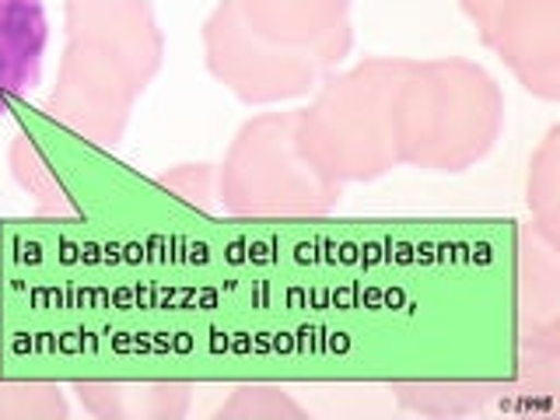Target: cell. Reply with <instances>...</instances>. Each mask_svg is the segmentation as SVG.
Here are the masks:
<instances>
[{"label":"cell","instance_id":"cell-14","mask_svg":"<svg viewBox=\"0 0 560 420\" xmlns=\"http://www.w3.org/2000/svg\"><path fill=\"white\" fill-rule=\"evenodd\" d=\"M308 410L294 402L273 382H242L228 402L214 410V420H305Z\"/></svg>","mask_w":560,"mask_h":420},{"label":"cell","instance_id":"cell-12","mask_svg":"<svg viewBox=\"0 0 560 420\" xmlns=\"http://www.w3.org/2000/svg\"><path fill=\"white\" fill-rule=\"evenodd\" d=\"M8 168L14 175V183L22 186L35 210H39L43 218H81V207L74 203V197L67 192V186L52 175L49 162L43 158L39 144L25 133V130H18L14 140H11V148H8Z\"/></svg>","mask_w":560,"mask_h":420},{"label":"cell","instance_id":"cell-1","mask_svg":"<svg viewBox=\"0 0 560 420\" xmlns=\"http://www.w3.org/2000/svg\"><path fill=\"white\" fill-rule=\"evenodd\" d=\"M63 57L43 113L102 151L119 148L140 95L165 63L151 0H67Z\"/></svg>","mask_w":560,"mask_h":420},{"label":"cell","instance_id":"cell-4","mask_svg":"<svg viewBox=\"0 0 560 420\" xmlns=\"http://www.w3.org/2000/svg\"><path fill=\"white\" fill-rule=\"evenodd\" d=\"M343 186L323 179L294 144V113L245 119L218 165L224 214L253 221H302L337 210Z\"/></svg>","mask_w":560,"mask_h":420},{"label":"cell","instance_id":"cell-17","mask_svg":"<svg viewBox=\"0 0 560 420\" xmlns=\"http://www.w3.org/2000/svg\"><path fill=\"white\" fill-rule=\"evenodd\" d=\"M504 4V0H459L463 14L469 18L472 25H477V32L483 35V28L490 25V18L498 14V8Z\"/></svg>","mask_w":560,"mask_h":420},{"label":"cell","instance_id":"cell-9","mask_svg":"<svg viewBox=\"0 0 560 420\" xmlns=\"http://www.w3.org/2000/svg\"><path fill=\"white\" fill-rule=\"evenodd\" d=\"M49 18L43 0H0V116L43 78Z\"/></svg>","mask_w":560,"mask_h":420},{"label":"cell","instance_id":"cell-16","mask_svg":"<svg viewBox=\"0 0 560 420\" xmlns=\"http://www.w3.org/2000/svg\"><path fill=\"white\" fill-rule=\"evenodd\" d=\"M154 183L175 192L179 200H186L189 207L203 210V214H214L221 210L218 200V168L207 162H189V165H175L162 175H154Z\"/></svg>","mask_w":560,"mask_h":420},{"label":"cell","instance_id":"cell-10","mask_svg":"<svg viewBox=\"0 0 560 420\" xmlns=\"http://www.w3.org/2000/svg\"><path fill=\"white\" fill-rule=\"evenodd\" d=\"M192 382H70V393L98 420H183Z\"/></svg>","mask_w":560,"mask_h":420},{"label":"cell","instance_id":"cell-7","mask_svg":"<svg viewBox=\"0 0 560 420\" xmlns=\"http://www.w3.org/2000/svg\"><path fill=\"white\" fill-rule=\"evenodd\" d=\"M480 39L529 95L560 98V0H504Z\"/></svg>","mask_w":560,"mask_h":420},{"label":"cell","instance_id":"cell-13","mask_svg":"<svg viewBox=\"0 0 560 420\" xmlns=\"http://www.w3.org/2000/svg\"><path fill=\"white\" fill-rule=\"evenodd\" d=\"M525 203L533 210V232L560 249V130L553 127L529 162Z\"/></svg>","mask_w":560,"mask_h":420},{"label":"cell","instance_id":"cell-11","mask_svg":"<svg viewBox=\"0 0 560 420\" xmlns=\"http://www.w3.org/2000/svg\"><path fill=\"white\" fill-rule=\"evenodd\" d=\"M402 410L424 417H469L487 413L490 407H504L515 399V382H393L389 385Z\"/></svg>","mask_w":560,"mask_h":420},{"label":"cell","instance_id":"cell-15","mask_svg":"<svg viewBox=\"0 0 560 420\" xmlns=\"http://www.w3.org/2000/svg\"><path fill=\"white\" fill-rule=\"evenodd\" d=\"M70 402L57 382H11L0 375V420H67Z\"/></svg>","mask_w":560,"mask_h":420},{"label":"cell","instance_id":"cell-8","mask_svg":"<svg viewBox=\"0 0 560 420\" xmlns=\"http://www.w3.org/2000/svg\"><path fill=\"white\" fill-rule=\"evenodd\" d=\"M232 4L262 39L305 52L326 70H337L354 49L350 0H232Z\"/></svg>","mask_w":560,"mask_h":420},{"label":"cell","instance_id":"cell-2","mask_svg":"<svg viewBox=\"0 0 560 420\" xmlns=\"http://www.w3.org/2000/svg\"><path fill=\"white\" fill-rule=\"evenodd\" d=\"M399 165L466 172L504 130V95L490 70L466 57L407 60L393 95Z\"/></svg>","mask_w":560,"mask_h":420},{"label":"cell","instance_id":"cell-3","mask_svg":"<svg viewBox=\"0 0 560 420\" xmlns=\"http://www.w3.org/2000/svg\"><path fill=\"white\" fill-rule=\"evenodd\" d=\"M402 70L407 57H368L329 70L305 109H294V144L323 179L375 183L399 168L393 95Z\"/></svg>","mask_w":560,"mask_h":420},{"label":"cell","instance_id":"cell-6","mask_svg":"<svg viewBox=\"0 0 560 420\" xmlns=\"http://www.w3.org/2000/svg\"><path fill=\"white\" fill-rule=\"evenodd\" d=\"M533 228L515 238V402L553 399L560 389V262Z\"/></svg>","mask_w":560,"mask_h":420},{"label":"cell","instance_id":"cell-5","mask_svg":"<svg viewBox=\"0 0 560 420\" xmlns=\"http://www.w3.org/2000/svg\"><path fill=\"white\" fill-rule=\"evenodd\" d=\"M203 63L210 70V78L221 81L245 105L305 98L329 74L323 63H315L305 52H294L262 39L259 32H253L242 22L232 0H221L207 14Z\"/></svg>","mask_w":560,"mask_h":420}]
</instances>
